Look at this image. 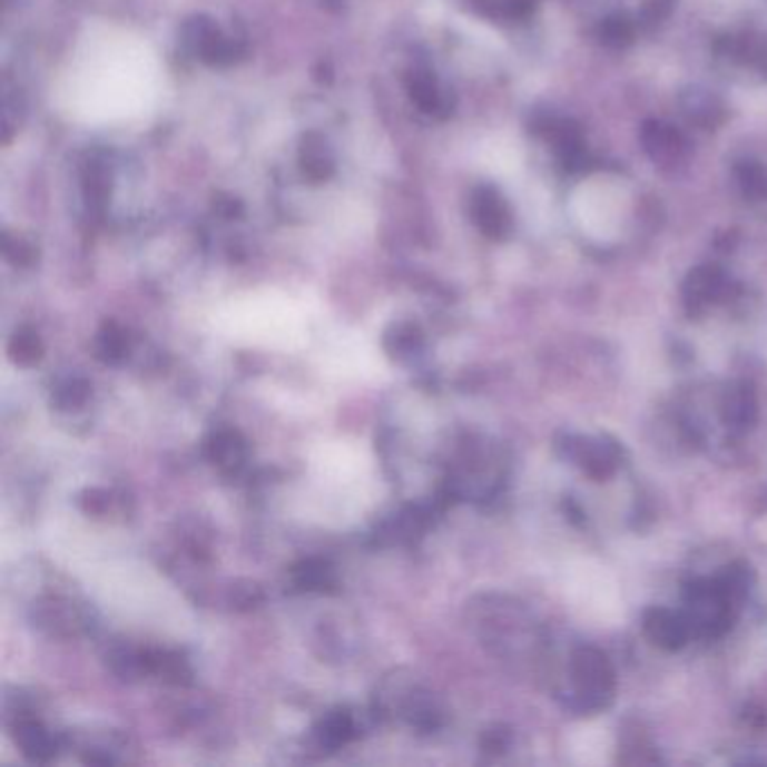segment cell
I'll return each mask as SVG.
<instances>
[{"instance_id":"cell-1","label":"cell","mask_w":767,"mask_h":767,"mask_svg":"<svg viewBox=\"0 0 767 767\" xmlns=\"http://www.w3.org/2000/svg\"><path fill=\"white\" fill-rule=\"evenodd\" d=\"M376 700L383 714L405 720L419 734H432L444 725L442 702L407 671H394L387 676L378 687Z\"/></svg>"},{"instance_id":"cell-2","label":"cell","mask_w":767,"mask_h":767,"mask_svg":"<svg viewBox=\"0 0 767 767\" xmlns=\"http://www.w3.org/2000/svg\"><path fill=\"white\" fill-rule=\"evenodd\" d=\"M570 676L583 711H599L610 705L614 696V669L599 648H577L570 660Z\"/></svg>"},{"instance_id":"cell-3","label":"cell","mask_w":767,"mask_h":767,"mask_svg":"<svg viewBox=\"0 0 767 767\" xmlns=\"http://www.w3.org/2000/svg\"><path fill=\"white\" fill-rule=\"evenodd\" d=\"M689 626L707 637H718L734 621V601L718 581H696L687 588Z\"/></svg>"},{"instance_id":"cell-4","label":"cell","mask_w":767,"mask_h":767,"mask_svg":"<svg viewBox=\"0 0 767 767\" xmlns=\"http://www.w3.org/2000/svg\"><path fill=\"white\" fill-rule=\"evenodd\" d=\"M183 43L207 66H233L244 57V43L226 37L207 17H194L183 26Z\"/></svg>"},{"instance_id":"cell-5","label":"cell","mask_w":767,"mask_h":767,"mask_svg":"<svg viewBox=\"0 0 767 767\" xmlns=\"http://www.w3.org/2000/svg\"><path fill=\"white\" fill-rule=\"evenodd\" d=\"M30 619L50 637H75L88 626L86 610L59 594L39 599L30 610Z\"/></svg>"},{"instance_id":"cell-6","label":"cell","mask_w":767,"mask_h":767,"mask_svg":"<svg viewBox=\"0 0 767 767\" xmlns=\"http://www.w3.org/2000/svg\"><path fill=\"white\" fill-rule=\"evenodd\" d=\"M535 131L552 145L559 163L568 171H581L588 165V149L577 122L566 118H542L535 122Z\"/></svg>"},{"instance_id":"cell-7","label":"cell","mask_w":767,"mask_h":767,"mask_svg":"<svg viewBox=\"0 0 767 767\" xmlns=\"http://www.w3.org/2000/svg\"><path fill=\"white\" fill-rule=\"evenodd\" d=\"M471 216H473V224L478 226V230L493 242L507 239L513 230L511 209H509L504 196L491 185H480L473 191Z\"/></svg>"},{"instance_id":"cell-8","label":"cell","mask_w":767,"mask_h":767,"mask_svg":"<svg viewBox=\"0 0 767 767\" xmlns=\"http://www.w3.org/2000/svg\"><path fill=\"white\" fill-rule=\"evenodd\" d=\"M639 140L648 158L662 169H676L685 163L689 145L687 138L662 120H646L639 131Z\"/></svg>"},{"instance_id":"cell-9","label":"cell","mask_w":767,"mask_h":767,"mask_svg":"<svg viewBox=\"0 0 767 767\" xmlns=\"http://www.w3.org/2000/svg\"><path fill=\"white\" fill-rule=\"evenodd\" d=\"M566 451L568 458L581 464V469L597 482L608 480L621 462L617 442L608 440V436H599V440H568Z\"/></svg>"},{"instance_id":"cell-10","label":"cell","mask_w":767,"mask_h":767,"mask_svg":"<svg viewBox=\"0 0 767 767\" xmlns=\"http://www.w3.org/2000/svg\"><path fill=\"white\" fill-rule=\"evenodd\" d=\"M729 286H731V282L716 266H700V268L691 271L687 282H685V291H682L687 311L691 315L702 313L709 304L725 299L729 293Z\"/></svg>"},{"instance_id":"cell-11","label":"cell","mask_w":767,"mask_h":767,"mask_svg":"<svg viewBox=\"0 0 767 767\" xmlns=\"http://www.w3.org/2000/svg\"><path fill=\"white\" fill-rule=\"evenodd\" d=\"M405 88L410 99L421 108L423 114L434 118H449L453 114L451 95L436 81L434 72L427 68H412L405 75Z\"/></svg>"},{"instance_id":"cell-12","label":"cell","mask_w":767,"mask_h":767,"mask_svg":"<svg viewBox=\"0 0 767 767\" xmlns=\"http://www.w3.org/2000/svg\"><path fill=\"white\" fill-rule=\"evenodd\" d=\"M643 632L646 637L665 650H680L691 635L689 619L680 612L667 608H650L643 614Z\"/></svg>"},{"instance_id":"cell-13","label":"cell","mask_w":767,"mask_h":767,"mask_svg":"<svg viewBox=\"0 0 767 767\" xmlns=\"http://www.w3.org/2000/svg\"><path fill=\"white\" fill-rule=\"evenodd\" d=\"M205 458L224 473H237L248 458L244 434L235 427H218L205 442Z\"/></svg>"},{"instance_id":"cell-14","label":"cell","mask_w":767,"mask_h":767,"mask_svg":"<svg viewBox=\"0 0 767 767\" xmlns=\"http://www.w3.org/2000/svg\"><path fill=\"white\" fill-rule=\"evenodd\" d=\"M12 738L30 763H50L57 754V738L30 714H19L12 725Z\"/></svg>"},{"instance_id":"cell-15","label":"cell","mask_w":767,"mask_h":767,"mask_svg":"<svg viewBox=\"0 0 767 767\" xmlns=\"http://www.w3.org/2000/svg\"><path fill=\"white\" fill-rule=\"evenodd\" d=\"M361 731L358 718L352 709L338 707L334 711L324 714V718L313 727V745L317 749L334 751L347 743H352Z\"/></svg>"},{"instance_id":"cell-16","label":"cell","mask_w":767,"mask_h":767,"mask_svg":"<svg viewBox=\"0 0 767 767\" xmlns=\"http://www.w3.org/2000/svg\"><path fill=\"white\" fill-rule=\"evenodd\" d=\"M299 169L304 178L311 180L313 185L326 183L336 171V160H334L332 149H328L326 140L315 131L304 134L299 140Z\"/></svg>"},{"instance_id":"cell-17","label":"cell","mask_w":767,"mask_h":767,"mask_svg":"<svg viewBox=\"0 0 767 767\" xmlns=\"http://www.w3.org/2000/svg\"><path fill=\"white\" fill-rule=\"evenodd\" d=\"M680 108L691 125H696L705 131L720 127L725 122V116H727L725 104L714 92H709L705 88H687L680 95Z\"/></svg>"},{"instance_id":"cell-18","label":"cell","mask_w":767,"mask_h":767,"mask_svg":"<svg viewBox=\"0 0 767 767\" xmlns=\"http://www.w3.org/2000/svg\"><path fill=\"white\" fill-rule=\"evenodd\" d=\"M718 52L734 63L756 68L767 75V37L756 32H743L720 39Z\"/></svg>"},{"instance_id":"cell-19","label":"cell","mask_w":767,"mask_h":767,"mask_svg":"<svg viewBox=\"0 0 767 767\" xmlns=\"http://www.w3.org/2000/svg\"><path fill=\"white\" fill-rule=\"evenodd\" d=\"M756 394L749 383H734L722 396V421L736 430H747L756 421Z\"/></svg>"},{"instance_id":"cell-20","label":"cell","mask_w":767,"mask_h":767,"mask_svg":"<svg viewBox=\"0 0 767 767\" xmlns=\"http://www.w3.org/2000/svg\"><path fill=\"white\" fill-rule=\"evenodd\" d=\"M423 347L421 326L410 319L392 322L383 334V350L392 361H407Z\"/></svg>"},{"instance_id":"cell-21","label":"cell","mask_w":767,"mask_h":767,"mask_svg":"<svg viewBox=\"0 0 767 767\" xmlns=\"http://www.w3.org/2000/svg\"><path fill=\"white\" fill-rule=\"evenodd\" d=\"M293 586L302 592H332L338 588V577L334 566L324 559L299 561L291 570Z\"/></svg>"},{"instance_id":"cell-22","label":"cell","mask_w":767,"mask_h":767,"mask_svg":"<svg viewBox=\"0 0 767 767\" xmlns=\"http://www.w3.org/2000/svg\"><path fill=\"white\" fill-rule=\"evenodd\" d=\"M92 356L104 365H120L127 361L129 336L118 322L108 319L99 326V332L92 343Z\"/></svg>"},{"instance_id":"cell-23","label":"cell","mask_w":767,"mask_h":767,"mask_svg":"<svg viewBox=\"0 0 767 767\" xmlns=\"http://www.w3.org/2000/svg\"><path fill=\"white\" fill-rule=\"evenodd\" d=\"M106 662L114 673H118L122 680H138L145 676H151L149 671V650L118 643L106 655Z\"/></svg>"},{"instance_id":"cell-24","label":"cell","mask_w":767,"mask_h":767,"mask_svg":"<svg viewBox=\"0 0 767 767\" xmlns=\"http://www.w3.org/2000/svg\"><path fill=\"white\" fill-rule=\"evenodd\" d=\"M149 671L163 682L185 687L191 682V669L185 657L174 650H149Z\"/></svg>"},{"instance_id":"cell-25","label":"cell","mask_w":767,"mask_h":767,"mask_svg":"<svg viewBox=\"0 0 767 767\" xmlns=\"http://www.w3.org/2000/svg\"><path fill=\"white\" fill-rule=\"evenodd\" d=\"M8 354H10L12 363H17L21 367H35L43 358V343H41L35 328L21 326L8 343Z\"/></svg>"},{"instance_id":"cell-26","label":"cell","mask_w":767,"mask_h":767,"mask_svg":"<svg viewBox=\"0 0 767 767\" xmlns=\"http://www.w3.org/2000/svg\"><path fill=\"white\" fill-rule=\"evenodd\" d=\"M482 17L495 21H524L531 17L535 0H471Z\"/></svg>"},{"instance_id":"cell-27","label":"cell","mask_w":767,"mask_h":767,"mask_svg":"<svg viewBox=\"0 0 767 767\" xmlns=\"http://www.w3.org/2000/svg\"><path fill=\"white\" fill-rule=\"evenodd\" d=\"M90 399V383L81 376L63 378L52 390V405L57 410H79Z\"/></svg>"},{"instance_id":"cell-28","label":"cell","mask_w":767,"mask_h":767,"mask_svg":"<svg viewBox=\"0 0 767 767\" xmlns=\"http://www.w3.org/2000/svg\"><path fill=\"white\" fill-rule=\"evenodd\" d=\"M597 39L606 48H626L635 41V23L626 17H608L606 21L599 23L597 28Z\"/></svg>"},{"instance_id":"cell-29","label":"cell","mask_w":767,"mask_h":767,"mask_svg":"<svg viewBox=\"0 0 767 767\" xmlns=\"http://www.w3.org/2000/svg\"><path fill=\"white\" fill-rule=\"evenodd\" d=\"M736 180L745 198L765 200L767 198V171L758 163H740L736 167Z\"/></svg>"},{"instance_id":"cell-30","label":"cell","mask_w":767,"mask_h":767,"mask_svg":"<svg viewBox=\"0 0 767 767\" xmlns=\"http://www.w3.org/2000/svg\"><path fill=\"white\" fill-rule=\"evenodd\" d=\"M111 194V178H108L106 169L99 163H88L83 169V196L88 205L104 207Z\"/></svg>"},{"instance_id":"cell-31","label":"cell","mask_w":767,"mask_h":767,"mask_svg":"<svg viewBox=\"0 0 767 767\" xmlns=\"http://www.w3.org/2000/svg\"><path fill=\"white\" fill-rule=\"evenodd\" d=\"M3 255L10 264L19 266V268H28L39 259V250L35 248L32 242H28L26 237H3Z\"/></svg>"},{"instance_id":"cell-32","label":"cell","mask_w":767,"mask_h":767,"mask_svg":"<svg viewBox=\"0 0 767 767\" xmlns=\"http://www.w3.org/2000/svg\"><path fill=\"white\" fill-rule=\"evenodd\" d=\"M264 599H266V594H264L262 586L255 581H239L230 590V603H233V608H237L242 612L259 608L264 603Z\"/></svg>"},{"instance_id":"cell-33","label":"cell","mask_w":767,"mask_h":767,"mask_svg":"<svg viewBox=\"0 0 767 767\" xmlns=\"http://www.w3.org/2000/svg\"><path fill=\"white\" fill-rule=\"evenodd\" d=\"M673 6H676V0H643L641 12H639V23L646 28L660 26L662 21L671 17Z\"/></svg>"},{"instance_id":"cell-34","label":"cell","mask_w":767,"mask_h":767,"mask_svg":"<svg viewBox=\"0 0 767 767\" xmlns=\"http://www.w3.org/2000/svg\"><path fill=\"white\" fill-rule=\"evenodd\" d=\"M79 509L86 513V515H104L108 504H111V493L104 491V489H83L79 493V500H77Z\"/></svg>"},{"instance_id":"cell-35","label":"cell","mask_w":767,"mask_h":767,"mask_svg":"<svg viewBox=\"0 0 767 767\" xmlns=\"http://www.w3.org/2000/svg\"><path fill=\"white\" fill-rule=\"evenodd\" d=\"M482 749L484 751H489V754H502V751H507V747H509V743H511V731L507 729V727H502V725H495V727H491V729H486L484 734H482Z\"/></svg>"},{"instance_id":"cell-36","label":"cell","mask_w":767,"mask_h":767,"mask_svg":"<svg viewBox=\"0 0 767 767\" xmlns=\"http://www.w3.org/2000/svg\"><path fill=\"white\" fill-rule=\"evenodd\" d=\"M214 212L224 218H237L244 214V203L230 194H216L214 196Z\"/></svg>"}]
</instances>
